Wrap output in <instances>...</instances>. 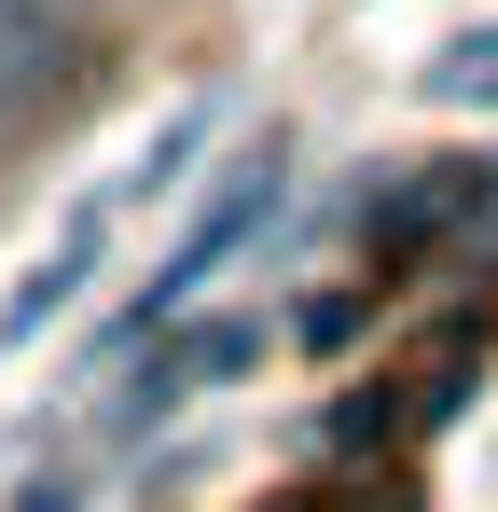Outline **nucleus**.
Instances as JSON below:
<instances>
[{
	"label": "nucleus",
	"mask_w": 498,
	"mask_h": 512,
	"mask_svg": "<svg viewBox=\"0 0 498 512\" xmlns=\"http://www.w3.org/2000/svg\"><path fill=\"white\" fill-rule=\"evenodd\" d=\"M194 139H208V111H166V139H153V153H139L125 180H97L70 222H56V250H42L14 291H0V346L56 333V305H83V291H97V263H111V236H125V208H139L153 180H180V167H194Z\"/></svg>",
	"instance_id": "f257e3e1"
},
{
	"label": "nucleus",
	"mask_w": 498,
	"mask_h": 512,
	"mask_svg": "<svg viewBox=\"0 0 498 512\" xmlns=\"http://www.w3.org/2000/svg\"><path fill=\"white\" fill-rule=\"evenodd\" d=\"M277 194H291V139H249V167L222 180V194L194 208V236L153 263V291H139V333H166V305H194V291H208V277L249 250V222H277Z\"/></svg>",
	"instance_id": "f03ea898"
},
{
	"label": "nucleus",
	"mask_w": 498,
	"mask_h": 512,
	"mask_svg": "<svg viewBox=\"0 0 498 512\" xmlns=\"http://www.w3.org/2000/svg\"><path fill=\"white\" fill-rule=\"evenodd\" d=\"M485 194H498V167H429L402 208L374 222V263H388V277H402V263H429V236H457V222H471Z\"/></svg>",
	"instance_id": "7ed1b4c3"
},
{
	"label": "nucleus",
	"mask_w": 498,
	"mask_h": 512,
	"mask_svg": "<svg viewBox=\"0 0 498 512\" xmlns=\"http://www.w3.org/2000/svg\"><path fill=\"white\" fill-rule=\"evenodd\" d=\"M249 360H263V319H194V333L153 360V388H125V416H153V402H194V388L249 374Z\"/></svg>",
	"instance_id": "20e7f679"
},
{
	"label": "nucleus",
	"mask_w": 498,
	"mask_h": 512,
	"mask_svg": "<svg viewBox=\"0 0 498 512\" xmlns=\"http://www.w3.org/2000/svg\"><path fill=\"white\" fill-rule=\"evenodd\" d=\"M429 97H443V111H485L498 97V28H471L457 56H429Z\"/></svg>",
	"instance_id": "39448f33"
},
{
	"label": "nucleus",
	"mask_w": 498,
	"mask_h": 512,
	"mask_svg": "<svg viewBox=\"0 0 498 512\" xmlns=\"http://www.w3.org/2000/svg\"><path fill=\"white\" fill-rule=\"evenodd\" d=\"M28 97H70V84H42V70H28V56L0 42V111H28Z\"/></svg>",
	"instance_id": "423d86ee"
},
{
	"label": "nucleus",
	"mask_w": 498,
	"mask_h": 512,
	"mask_svg": "<svg viewBox=\"0 0 498 512\" xmlns=\"http://www.w3.org/2000/svg\"><path fill=\"white\" fill-rule=\"evenodd\" d=\"M14 512H83V485H70V471H28V499H14Z\"/></svg>",
	"instance_id": "0eeeda50"
}]
</instances>
